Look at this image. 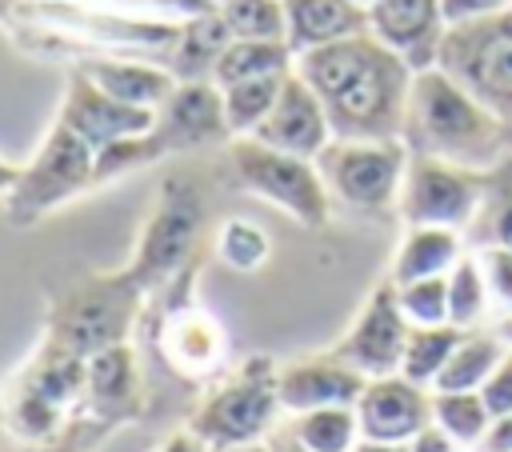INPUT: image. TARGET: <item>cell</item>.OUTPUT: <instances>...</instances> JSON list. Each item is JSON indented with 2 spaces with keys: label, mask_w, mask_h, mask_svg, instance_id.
Segmentation results:
<instances>
[{
  "label": "cell",
  "mask_w": 512,
  "mask_h": 452,
  "mask_svg": "<svg viewBox=\"0 0 512 452\" xmlns=\"http://www.w3.org/2000/svg\"><path fill=\"white\" fill-rule=\"evenodd\" d=\"M320 96L332 136L340 140H400L412 68L372 32L300 52L292 64Z\"/></svg>",
  "instance_id": "obj_1"
},
{
  "label": "cell",
  "mask_w": 512,
  "mask_h": 452,
  "mask_svg": "<svg viewBox=\"0 0 512 452\" xmlns=\"http://www.w3.org/2000/svg\"><path fill=\"white\" fill-rule=\"evenodd\" d=\"M400 140L412 156H436L476 172H492L508 156L500 116H492L440 68L412 76Z\"/></svg>",
  "instance_id": "obj_2"
},
{
  "label": "cell",
  "mask_w": 512,
  "mask_h": 452,
  "mask_svg": "<svg viewBox=\"0 0 512 452\" xmlns=\"http://www.w3.org/2000/svg\"><path fill=\"white\" fill-rule=\"evenodd\" d=\"M280 364L268 352L244 356L236 368H228L204 400L188 416V432L200 436L208 448L224 444H252L268 440V432L280 424Z\"/></svg>",
  "instance_id": "obj_3"
},
{
  "label": "cell",
  "mask_w": 512,
  "mask_h": 452,
  "mask_svg": "<svg viewBox=\"0 0 512 452\" xmlns=\"http://www.w3.org/2000/svg\"><path fill=\"white\" fill-rule=\"evenodd\" d=\"M88 360L40 336L28 364L4 388V424L24 444H48L60 436L68 416L84 408Z\"/></svg>",
  "instance_id": "obj_4"
},
{
  "label": "cell",
  "mask_w": 512,
  "mask_h": 452,
  "mask_svg": "<svg viewBox=\"0 0 512 452\" xmlns=\"http://www.w3.org/2000/svg\"><path fill=\"white\" fill-rule=\"evenodd\" d=\"M228 168L240 192L280 208L304 228H324L332 216V192L308 156L280 152L272 144H260L252 136H232L228 144Z\"/></svg>",
  "instance_id": "obj_5"
},
{
  "label": "cell",
  "mask_w": 512,
  "mask_h": 452,
  "mask_svg": "<svg viewBox=\"0 0 512 452\" xmlns=\"http://www.w3.org/2000/svg\"><path fill=\"white\" fill-rule=\"evenodd\" d=\"M144 300H148V292L124 268L84 276L52 304L44 336L88 360L92 352L128 340V328L136 324V312Z\"/></svg>",
  "instance_id": "obj_6"
},
{
  "label": "cell",
  "mask_w": 512,
  "mask_h": 452,
  "mask_svg": "<svg viewBox=\"0 0 512 452\" xmlns=\"http://www.w3.org/2000/svg\"><path fill=\"white\" fill-rule=\"evenodd\" d=\"M200 236H204V196L192 180L172 176L160 188L148 220L140 224V236L124 272L144 292H156V288L164 292L172 280L192 272Z\"/></svg>",
  "instance_id": "obj_7"
},
{
  "label": "cell",
  "mask_w": 512,
  "mask_h": 452,
  "mask_svg": "<svg viewBox=\"0 0 512 452\" xmlns=\"http://www.w3.org/2000/svg\"><path fill=\"white\" fill-rule=\"evenodd\" d=\"M436 68L500 116V124L512 120V12L448 24Z\"/></svg>",
  "instance_id": "obj_8"
},
{
  "label": "cell",
  "mask_w": 512,
  "mask_h": 452,
  "mask_svg": "<svg viewBox=\"0 0 512 452\" xmlns=\"http://www.w3.org/2000/svg\"><path fill=\"white\" fill-rule=\"evenodd\" d=\"M92 188H96V152L72 128L52 120L36 156L28 164H20V180H16L12 196L4 200V208L16 228H28Z\"/></svg>",
  "instance_id": "obj_9"
},
{
  "label": "cell",
  "mask_w": 512,
  "mask_h": 452,
  "mask_svg": "<svg viewBox=\"0 0 512 452\" xmlns=\"http://www.w3.org/2000/svg\"><path fill=\"white\" fill-rule=\"evenodd\" d=\"M408 144L404 140H340L316 156V168L332 192V200L348 204L352 212H388L400 200V184L408 172Z\"/></svg>",
  "instance_id": "obj_10"
},
{
  "label": "cell",
  "mask_w": 512,
  "mask_h": 452,
  "mask_svg": "<svg viewBox=\"0 0 512 452\" xmlns=\"http://www.w3.org/2000/svg\"><path fill=\"white\" fill-rule=\"evenodd\" d=\"M484 192H488V172L436 156H408L396 212L404 228L432 224V228L468 232L484 208Z\"/></svg>",
  "instance_id": "obj_11"
},
{
  "label": "cell",
  "mask_w": 512,
  "mask_h": 452,
  "mask_svg": "<svg viewBox=\"0 0 512 452\" xmlns=\"http://www.w3.org/2000/svg\"><path fill=\"white\" fill-rule=\"evenodd\" d=\"M408 332H412V324H408L404 312H400L396 284L384 280V284H376V288L368 292V300L360 304L356 320L348 324V332H344L328 352L340 356L344 364H352L364 380H372V376H392V372H400Z\"/></svg>",
  "instance_id": "obj_12"
},
{
  "label": "cell",
  "mask_w": 512,
  "mask_h": 452,
  "mask_svg": "<svg viewBox=\"0 0 512 452\" xmlns=\"http://www.w3.org/2000/svg\"><path fill=\"white\" fill-rule=\"evenodd\" d=\"M160 160L176 152H196L212 144H228V120H224V96L212 80H176L168 100L156 108V120L148 128Z\"/></svg>",
  "instance_id": "obj_13"
},
{
  "label": "cell",
  "mask_w": 512,
  "mask_h": 452,
  "mask_svg": "<svg viewBox=\"0 0 512 452\" xmlns=\"http://www.w3.org/2000/svg\"><path fill=\"white\" fill-rule=\"evenodd\" d=\"M356 424L360 440L376 444H408L420 428L432 424V388L412 384L408 376H372L356 396Z\"/></svg>",
  "instance_id": "obj_14"
},
{
  "label": "cell",
  "mask_w": 512,
  "mask_h": 452,
  "mask_svg": "<svg viewBox=\"0 0 512 452\" xmlns=\"http://www.w3.org/2000/svg\"><path fill=\"white\" fill-rule=\"evenodd\" d=\"M156 344H160L164 364L176 376H184V380H204V376L220 372L224 368V356H228L224 328L192 296H180V300H168L164 304Z\"/></svg>",
  "instance_id": "obj_15"
},
{
  "label": "cell",
  "mask_w": 512,
  "mask_h": 452,
  "mask_svg": "<svg viewBox=\"0 0 512 452\" xmlns=\"http://www.w3.org/2000/svg\"><path fill=\"white\" fill-rule=\"evenodd\" d=\"M56 120H60L64 128H72L92 152H100L104 144H116V140H128V136H144V132L152 128L156 112L108 96V92L96 88L80 68H72Z\"/></svg>",
  "instance_id": "obj_16"
},
{
  "label": "cell",
  "mask_w": 512,
  "mask_h": 452,
  "mask_svg": "<svg viewBox=\"0 0 512 452\" xmlns=\"http://www.w3.org/2000/svg\"><path fill=\"white\" fill-rule=\"evenodd\" d=\"M368 32L384 48H392L412 72H424V68H436L448 20L440 0H372Z\"/></svg>",
  "instance_id": "obj_17"
},
{
  "label": "cell",
  "mask_w": 512,
  "mask_h": 452,
  "mask_svg": "<svg viewBox=\"0 0 512 452\" xmlns=\"http://www.w3.org/2000/svg\"><path fill=\"white\" fill-rule=\"evenodd\" d=\"M252 140L272 144V148L292 152V156H308V160H316L332 144L328 112H324L320 96L304 84V76L296 68L284 76L280 96H276L272 112L264 116V124L252 132Z\"/></svg>",
  "instance_id": "obj_18"
},
{
  "label": "cell",
  "mask_w": 512,
  "mask_h": 452,
  "mask_svg": "<svg viewBox=\"0 0 512 452\" xmlns=\"http://www.w3.org/2000/svg\"><path fill=\"white\" fill-rule=\"evenodd\" d=\"M364 392V376L344 364L340 356H300L280 364V404L284 416L312 412V408H336V404H356Z\"/></svg>",
  "instance_id": "obj_19"
},
{
  "label": "cell",
  "mask_w": 512,
  "mask_h": 452,
  "mask_svg": "<svg viewBox=\"0 0 512 452\" xmlns=\"http://www.w3.org/2000/svg\"><path fill=\"white\" fill-rule=\"evenodd\" d=\"M140 364L132 344H112L88 356V376H84V408L96 424L112 428L124 424L140 412Z\"/></svg>",
  "instance_id": "obj_20"
},
{
  "label": "cell",
  "mask_w": 512,
  "mask_h": 452,
  "mask_svg": "<svg viewBox=\"0 0 512 452\" xmlns=\"http://www.w3.org/2000/svg\"><path fill=\"white\" fill-rule=\"evenodd\" d=\"M368 32V8L356 0H284V40L292 56Z\"/></svg>",
  "instance_id": "obj_21"
},
{
  "label": "cell",
  "mask_w": 512,
  "mask_h": 452,
  "mask_svg": "<svg viewBox=\"0 0 512 452\" xmlns=\"http://www.w3.org/2000/svg\"><path fill=\"white\" fill-rule=\"evenodd\" d=\"M80 72L104 88L108 96L124 100V104H136V108H160L168 100V92L176 88V76L164 68V64H152V60H136V56H124V52H108V56H88L80 64Z\"/></svg>",
  "instance_id": "obj_22"
},
{
  "label": "cell",
  "mask_w": 512,
  "mask_h": 452,
  "mask_svg": "<svg viewBox=\"0 0 512 452\" xmlns=\"http://www.w3.org/2000/svg\"><path fill=\"white\" fill-rule=\"evenodd\" d=\"M228 40H232V32H228L220 8L196 12V16L180 20L172 44L164 48V68L176 80H212L216 60L228 48Z\"/></svg>",
  "instance_id": "obj_23"
},
{
  "label": "cell",
  "mask_w": 512,
  "mask_h": 452,
  "mask_svg": "<svg viewBox=\"0 0 512 452\" xmlns=\"http://www.w3.org/2000/svg\"><path fill=\"white\" fill-rule=\"evenodd\" d=\"M464 232L456 228H404V240L392 256V284H408V280H428V276H448L452 264L464 256Z\"/></svg>",
  "instance_id": "obj_24"
},
{
  "label": "cell",
  "mask_w": 512,
  "mask_h": 452,
  "mask_svg": "<svg viewBox=\"0 0 512 452\" xmlns=\"http://www.w3.org/2000/svg\"><path fill=\"white\" fill-rule=\"evenodd\" d=\"M504 352H508V348H504V340H500L496 328H492V332H480V328L464 332L460 348L452 352V360H448L444 372L436 376L432 392H480L484 380L492 376V368L504 360Z\"/></svg>",
  "instance_id": "obj_25"
},
{
  "label": "cell",
  "mask_w": 512,
  "mask_h": 452,
  "mask_svg": "<svg viewBox=\"0 0 512 452\" xmlns=\"http://www.w3.org/2000/svg\"><path fill=\"white\" fill-rule=\"evenodd\" d=\"M296 56L288 48V40H228V48L216 60L212 84L228 88L240 80H260V76H284L292 72Z\"/></svg>",
  "instance_id": "obj_26"
},
{
  "label": "cell",
  "mask_w": 512,
  "mask_h": 452,
  "mask_svg": "<svg viewBox=\"0 0 512 452\" xmlns=\"http://www.w3.org/2000/svg\"><path fill=\"white\" fill-rule=\"evenodd\" d=\"M288 432L312 448V452H352L360 444V424H356V408L352 404H336V408H312V412H296L284 420Z\"/></svg>",
  "instance_id": "obj_27"
},
{
  "label": "cell",
  "mask_w": 512,
  "mask_h": 452,
  "mask_svg": "<svg viewBox=\"0 0 512 452\" xmlns=\"http://www.w3.org/2000/svg\"><path fill=\"white\" fill-rule=\"evenodd\" d=\"M464 328L456 324H428V328H412L408 344H404V360H400V376H408L412 384L432 388L436 376L444 372V364L452 360V352L460 348Z\"/></svg>",
  "instance_id": "obj_28"
},
{
  "label": "cell",
  "mask_w": 512,
  "mask_h": 452,
  "mask_svg": "<svg viewBox=\"0 0 512 452\" xmlns=\"http://www.w3.org/2000/svg\"><path fill=\"white\" fill-rule=\"evenodd\" d=\"M488 308H492V292H488L480 252H464L448 272V324L472 332V328H480Z\"/></svg>",
  "instance_id": "obj_29"
},
{
  "label": "cell",
  "mask_w": 512,
  "mask_h": 452,
  "mask_svg": "<svg viewBox=\"0 0 512 452\" xmlns=\"http://www.w3.org/2000/svg\"><path fill=\"white\" fill-rule=\"evenodd\" d=\"M284 76H260V80H240V84L220 88V96H224V120H228V132L232 136H252L264 124V116L272 112V104L280 96Z\"/></svg>",
  "instance_id": "obj_30"
},
{
  "label": "cell",
  "mask_w": 512,
  "mask_h": 452,
  "mask_svg": "<svg viewBox=\"0 0 512 452\" xmlns=\"http://www.w3.org/2000/svg\"><path fill=\"white\" fill-rule=\"evenodd\" d=\"M432 424H440L460 448H476L492 424V412L480 392H432Z\"/></svg>",
  "instance_id": "obj_31"
},
{
  "label": "cell",
  "mask_w": 512,
  "mask_h": 452,
  "mask_svg": "<svg viewBox=\"0 0 512 452\" xmlns=\"http://www.w3.org/2000/svg\"><path fill=\"white\" fill-rule=\"evenodd\" d=\"M216 256L232 268V272H256L268 264L272 256V240L268 232L248 220V216H228L220 228H216Z\"/></svg>",
  "instance_id": "obj_32"
},
{
  "label": "cell",
  "mask_w": 512,
  "mask_h": 452,
  "mask_svg": "<svg viewBox=\"0 0 512 452\" xmlns=\"http://www.w3.org/2000/svg\"><path fill=\"white\" fill-rule=\"evenodd\" d=\"M468 232H484V244L512 248V152L488 172L484 208Z\"/></svg>",
  "instance_id": "obj_33"
},
{
  "label": "cell",
  "mask_w": 512,
  "mask_h": 452,
  "mask_svg": "<svg viewBox=\"0 0 512 452\" xmlns=\"http://www.w3.org/2000/svg\"><path fill=\"white\" fill-rule=\"evenodd\" d=\"M232 40H284V0H220Z\"/></svg>",
  "instance_id": "obj_34"
},
{
  "label": "cell",
  "mask_w": 512,
  "mask_h": 452,
  "mask_svg": "<svg viewBox=\"0 0 512 452\" xmlns=\"http://www.w3.org/2000/svg\"><path fill=\"white\" fill-rule=\"evenodd\" d=\"M400 312L412 328L428 324H448V276H428V280H408L396 284Z\"/></svg>",
  "instance_id": "obj_35"
},
{
  "label": "cell",
  "mask_w": 512,
  "mask_h": 452,
  "mask_svg": "<svg viewBox=\"0 0 512 452\" xmlns=\"http://www.w3.org/2000/svg\"><path fill=\"white\" fill-rule=\"evenodd\" d=\"M156 160H160V152H156V144H152L148 132H144V136L116 140V144H104V148L96 152V188L120 180L124 172L148 168V164H156Z\"/></svg>",
  "instance_id": "obj_36"
},
{
  "label": "cell",
  "mask_w": 512,
  "mask_h": 452,
  "mask_svg": "<svg viewBox=\"0 0 512 452\" xmlns=\"http://www.w3.org/2000/svg\"><path fill=\"white\" fill-rule=\"evenodd\" d=\"M480 264H484V276H488L492 304L500 308V316H512V248L484 244L480 248Z\"/></svg>",
  "instance_id": "obj_37"
},
{
  "label": "cell",
  "mask_w": 512,
  "mask_h": 452,
  "mask_svg": "<svg viewBox=\"0 0 512 452\" xmlns=\"http://www.w3.org/2000/svg\"><path fill=\"white\" fill-rule=\"evenodd\" d=\"M480 396H484V404H488L492 416H508V412H512V348H508L504 360L492 368V376L484 380Z\"/></svg>",
  "instance_id": "obj_38"
},
{
  "label": "cell",
  "mask_w": 512,
  "mask_h": 452,
  "mask_svg": "<svg viewBox=\"0 0 512 452\" xmlns=\"http://www.w3.org/2000/svg\"><path fill=\"white\" fill-rule=\"evenodd\" d=\"M444 20L460 24V20H480V16H496V12H512V0H440Z\"/></svg>",
  "instance_id": "obj_39"
},
{
  "label": "cell",
  "mask_w": 512,
  "mask_h": 452,
  "mask_svg": "<svg viewBox=\"0 0 512 452\" xmlns=\"http://www.w3.org/2000/svg\"><path fill=\"white\" fill-rule=\"evenodd\" d=\"M408 452H468V448H460L440 424H428V428H420V432L408 440Z\"/></svg>",
  "instance_id": "obj_40"
},
{
  "label": "cell",
  "mask_w": 512,
  "mask_h": 452,
  "mask_svg": "<svg viewBox=\"0 0 512 452\" xmlns=\"http://www.w3.org/2000/svg\"><path fill=\"white\" fill-rule=\"evenodd\" d=\"M472 452H512V412L508 416H492L488 432L480 436V444Z\"/></svg>",
  "instance_id": "obj_41"
},
{
  "label": "cell",
  "mask_w": 512,
  "mask_h": 452,
  "mask_svg": "<svg viewBox=\"0 0 512 452\" xmlns=\"http://www.w3.org/2000/svg\"><path fill=\"white\" fill-rule=\"evenodd\" d=\"M156 452H208V444H204L200 436H192L188 428H176V432H172Z\"/></svg>",
  "instance_id": "obj_42"
},
{
  "label": "cell",
  "mask_w": 512,
  "mask_h": 452,
  "mask_svg": "<svg viewBox=\"0 0 512 452\" xmlns=\"http://www.w3.org/2000/svg\"><path fill=\"white\" fill-rule=\"evenodd\" d=\"M268 448H272V452H312V448H304V444L288 432V424H276V428L268 432Z\"/></svg>",
  "instance_id": "obj_43"
},
{
  "label": "cell",
  "mask_w": 512,
  "mask_h": 452,
  "mask_svg": "<svg viewBox=\"0 0 512 452\" xmlns=\"http://www.w3.org/2000/svg\"><path fill=\"white\" fill-rule=\"evenodd\" d=\"M16 180H20V164H12V160H4V156H0V200H8V196H12Z\"/></svg>",
  "instance_id": "obj_44"
},
{
  "label": "cell",
  "mask_w": 512,
  "mask_h": 452,
  "mask_svg": "<svg viewBox=\"0 0 512 452\" xmlns=\"http://www.w3.org/2000/svg\"><path fill=\"white\" fill-rule=\"evenodd\" d=\"M208 452H272L268 440H252V444H224V448H208Z\"/></svg>",
  "instance_id": "obj_45"
},
{
  "label": "cell",
  "mask_w": 512,
  "mask_h": 452,
  "mask_svg": "<svg viewBox=\"0 0 512 452\" xmlns=\"http://www.w3.org/2000/svg\"><path fill=\"white\" fill-rule=\"evenodd\" d=\"M352 452H408V444H376V440H360Z\"/></svg>",
  "instance_id": "obj_46"
},
{
  "label": "cell",
  "mask_w": 512,
  "mask_h": 452,
  "mask_svg": "<svg viewBox=\"0 0 512 452\" xmlns=\"http://www.w3.org/2000/svg\"><path fill=\"white\" fill-rule=\"evenodd\" d=\"M496 332H500V340H504V348H512V316H500V324H496Z\"/></svg>",
  "instance_id": "obj_47"
},
{
  "label": "cell",
  "mask_w": 512,
  "mask_h": 452,
  "mask_svg": "<svg viewBox=\"0 0 512 452\" xmlns=\"http://www.w3.org/2000/svg\"><path fill=\"white\" fill-rule=\"evenodd\" d=\"M504 144H508V152H512V120H504Z\"/></svg>",
  "instance_id": "obj_48"
},
{
  "label": "cell",
  "mask_w": 512,
  "mask_h": 452,
  "mask_svg": "<svg viewBox=\"0 0 512 452\" xmlns=\"http://www.w3.org/2000/svg\"><path fill=\"white\" fill-rule=\"evenodd\" d=\"M356 4H364V8H368V4H372V0H356Z\"/></svg>",
  "instance_id": "obj_49"
},
{
  "label": "cell",
  "mask_w": 512,
  "mask_h": 452,
  "mask_svg": "<svg viewBox=\"0 0 512 452\" xmlns=\"http://www.w3.org/2000/svg\"><path fill=\"white\" fill-rule=\"evenodd\" d=\"M212 4H216V0H212Z\"/></svg>",
  "instance_id": "obj_50"
}]
</instances>
